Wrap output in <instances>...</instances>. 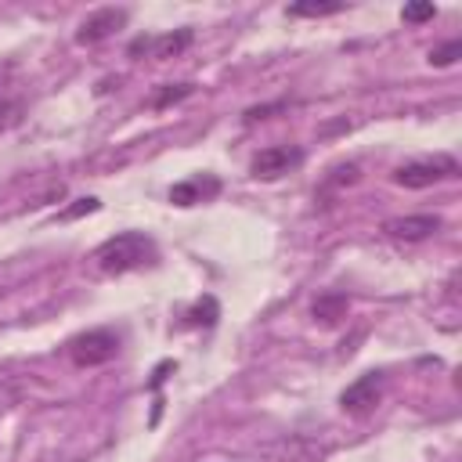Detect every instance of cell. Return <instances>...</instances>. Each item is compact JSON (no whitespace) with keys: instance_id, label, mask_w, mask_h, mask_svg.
<instances>
[{"instance_id":"obj_2","label":"cell","mask_w":462,"mask_h":462,"mask_svg":"<svg viewBox=\"0 0 462 462\" xmlns=\"http://www.w3.org/2000/svg\"><path fill=\"white\" fill-rule=\"evenodd\" d=\"M458 173H462L458 159L448 155V152H437V155H422V159L401 162V166L393 170V184L419 191V188H433V184H440V180H451V177H458Z\"/></svg>"},{"instance_id":"obj_5","label":"cell","mask_w":462,"mask_h":462,"mask_svg":"<svg viewBox=\"0 0 462 462\" xmlns=\"http://www.w3.org/2000/svg\"><path fill=\"white\" fill-rule=\"evenodd\" d=\"M383 383H386L383 372H365V375H357V379L339 393V408H343L346 415H365V411H372V408L379 404V397H383Z\"/></svg>"},{"instance_id":"obj_9","label":"cell","mask_w":462,"mask_h":462,"mask_svg":"<svg viewBox=\"0 0 462 462\" xmlns=\"http://www.w3.org/2000/svg\"><path fill=\"white\" fill-rule=\"evenodd\" d=\"M191 40H195V32H191V29H173V32L152 36V40H148V54H152L155 61H166V58L184 54V51L191 47Z\"/></svg>"},{"instance_id":"obj_13","label":"cell","mask_w":462,"mask_h":462,"mask_svg":"<svg viewBox=\"0 0 462 462\" xmlns=\"http://www.w3.org/2000/svg\"><path fill=\"white\" fill-rule=\"evenodd\" d=\"M458 58H462V40H448V43H440V47L430 51V65H437V69L455 65Z\"/></svg>"},{"instance_id":"obj_8","label":"cell","mask_w":462,"mask_h":462,"mask_svg":"<svg viewBox=\"0 0 462 462\" xmlns=\"http://www.w3.org/2000/svg\"><path fill=\"white\" fill-rule=\"evenodd\" d=\"M220 195V177L213 173H195L188 180H177L170 188V202L173 206H199V202H209Z\"/></svg>"},{"instance_id":"obj_11","label":"cell","mask_w":462,"mask_h":462,"mask_svg":"<svg viewBox=\"0 0 462 462\" xmlns=\"http://www.w3.org/2000/svg\"><path fill=\"white\" fill-rule=\"evenodd\" d=\"M339 11H343L339 0H303V4L285 7L289 18H328V14H339Z\"/></svg>"},{"instance_id":"obj_1","label":"cell","mask_w":462,"mask_h":462,"mask_svg":"<svg viewBox=\"0 0 462 462\" xmlns=\"http://www.w3.org/2000/svg\"><path fill=\"white\" fill-rule=\"evenodd\" d=\"M90 260L101 274H126L144 263H155V242L144 231H119V235L105 238Z\"/></svg>"},{"instance_id":"obj_6","label":"cell","mask_w":462,"mask_h":462,"mask_svg":"<svg viewBox=\"0 0 462 462\" xmlns=\"http://www.w3.org/2000/svg\"><path fill=\"white\" fill-rule=\"evenodd\" d=\"M444 227V220L437 213H408V217H393L383 224V235L393 242H426Z\"/></svg>"},{"instance_id":"obj_16","label":"cell","mask_w":462,"mask_h":462,"mask_svg":"<svg viewBox=\"0 0 462 462\" xmlns=\"http://www.w3.org/2000/svg\"><path fill=\"white\" fill-rule=\"evenodd\" d=\"M332 177L325 180V184H332V188H343V184H354L357 180V166L354 162H346V166H336V170H328Z\"/></svg>"},{"instance_id":"obj_14","label":"cell","mask_w":462,"mask_h":462,"mask_svg":"<svg viewBox=\"0 0 462 462\" xmlns=\"http://www.w3.org/2000/svg\"><path fill=\"white\" fill-rule=\"evenodd\" d=\"M22 112H25V101H18V97H4V94H0V130L14 126V123L22 119Z\"/></svg>"},{"instance_id":"obj_3","label":"cell","mask_w":462,"mask_h":462,"mask_svg":"<svg viewBox=\"0 0 462 462\" xmlns=\"http://www.w3.org/2000/svg\"><path fill=\"white\" fill-rule=\"evenodd\" d=\"M119 354V336L112 328H90L76 339H69V357L76 368H97Z\"/></svg>"},{"instance_id":"obj_17","label":"cell","mask_w":462,"mask_h":462,"mask_svg":"<svg viewBox=\"0 0 462 462\" xmlns=\"http://www.w3.org/2000/svg\"><path fill=\"white\" fill-rule=\"evenodd\" d=\"M94 209H101V202H97V199H79L76 206L61 209V220H76V217H83V213H94Z\"/></svg>"},{"instance_id":"obj_10","label":"cell","mask_w":462,"mask_h":462,"mask_svg":"<svg viewBox=\"0 0 462 462\" xmlns=\"http://www.w3.org/2000/svg\"><path fill=\"white\" fill-rule=\"evenodd\" d=\"M346 310H350L346 292H321V296L314 300V307H310V318L321 321V325H336V321L346 318Z\"/></svg>"},{"instance_id":"obj_4","label":"cell","mask_w":462,"mask_h":462,"mask_svg":"<svg viewBox=\"0 0 462 462\" xmlns=\"http://www.w3.org/2000/svg\"><path fill=\"white\" fill-rule=\"evenodd\" d=\"M126 22H130V11H126V7H97V11H90V14L79 22V29H76V43L94 47V43L116 36Z\"/></svg>"},{"instance_id":"obj_15","label":"cell","mask_w":462,"mask_h":462,"mask_svg":"<svg viewBox=\"0 0 462 462\" xmlns=\"http://www.w3.org/2000/svg\"><path fill=\"white\" fill-rule=\"evenodd\" d=\"M401 18H404V22H411V25H419V22L437 18V7H433V4H404Z\"/></svg>"},{"instance_id":"obj_12","label":"cell","mask_w":462,"mask_h":462,"mask_svg":"<svg viewBox=\"0 0 462 462\" xmlns=\"http://www.w3.org/2000/svg\"><path fill=\"white\" fill-rule=\"evenodd\" d=\"M195 94V83H166L155 97H152V108H166V105H177V101H184V97H191Z\"/></svg>"},{"instance_id":"obj_18","label":"cell","mask_w":462,"mask_h":462,"mask_svg":"<svg viewBox=\"0 0 462 462\" xmlns=\"http://www.w3.org/2000/svg\"><path fill=\"white\" fill-rule=\"evenodd\" d=\"M7 76H11V65H7V61H0V87L7 83Z\"/></svg>"},{"instance_id":"obj_7","label":"cell","mask_w":462,"mask_h":462,"mask_svg":"<svg viewBox=\"0 0 462 462\" xmlns=\"http://www.w3.org/2000/svg\"><path fill=\"white\" fill-rule=\"evenodd\" d=\"M303 162V148H296V144H271V148H263L256 159H253V177H260V180H274V177H285L289 170H296Z\"/></svg>"}]
</instances>
